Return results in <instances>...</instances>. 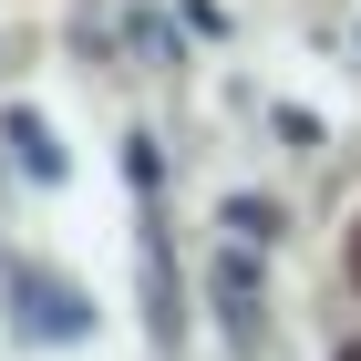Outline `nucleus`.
<instances>
[{"label":"nucleus","mask_w":361,"mask_h":361,"mask_svg":"<svg viewBox=\"0 0 361 361\" xmlns=\"http://www.w3.org/2000/svg\"><path fill=\"white\" fill-rule=\"evenodd\" d=\"M351 269H361V238H351Z\"/></svg>","instance_id":"2"},{"label":"nucleus","mask_w":361,"mask_h":361,"mask_svg":"<svg viewBox=\"0 0 361 361\" xmlns=\"http://www.w3.org/2000/svg\"><path fill=\"white\" fill-rule=\"evenodd\" d=\"M331 361H361V341H341V351H331Z\"/></svg>","instance_id":"1"}]
</instances>
